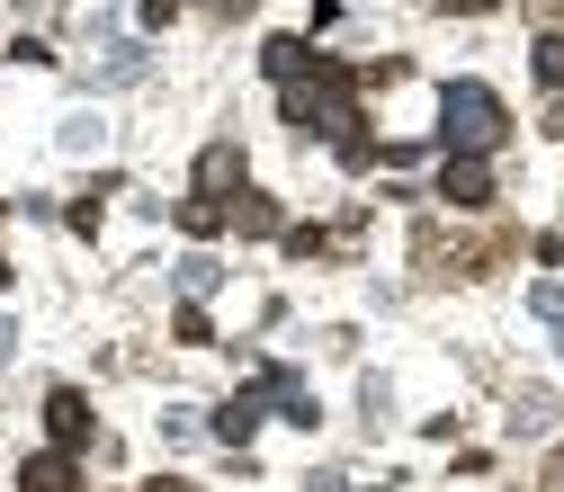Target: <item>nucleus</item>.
I'll use <instances>...</instances> for the list:
<instances>
[{
  "mask_svg": "<svg viewBox=\"0 0 564 492\" xmlns=\"http://www.w3.org/2000/svg\"><path fill=\"white\" fill-rule=\"evenodd\" d=\"M502 134H511V108L492 99L484 81H448L440 90V144L448 153H492Z\"/></svg>",
  "mask_w": 564,
  "mask_h": 492,
  "instance_id": "nucleus-2",
  "label": "nucleus"
},
{
  "mask_svg": "<svg viewBox=\"0 0 564 492\" xmlns=\"http://www.w3.org/2000/svg\"><path fill=\"white\" fill-rule=\"evenodd\" d=\"M180 225H188V233H225V206H216V197H188Z\"/></svg>",
  "mask_w": 564,
  "mask_h": 492,
  "instance_id": "nucleus-17",
  "label": "nucleus"
},
{
  "mask_svg": "<svg viewBox=\"0 0 564 492\" xmlns=\"http://www.w3.org/2000/svg\"><path fill=\"white\" fill-rule=\"evenodd\" d=\"M45 430H54V448H63V457L90 439V403H82V385H54V394H45Z\"/></svg>",
  "mask_w": 564,
  "mask_h": 492,
  "instance_id": "nucleus-3",
  "label": "nucleus"
},
{
  "mask_svg": "<svg viewBox=\"0 0 564 492\" xmlns=\"http://www.w3.org/2000/svg\"><path fill=\"white\" fill-rule=\"evenodd\" d=\"M278 242H288L296 260H323V225H288V233H278Z\"/></svg>",
  "mask_w": 564,
  "mask_h": 492,
  "instance_id": "nucleus-18",
  "label": "nucleus"
},
{
  "mask_svg": "<svg viewBox=\"0 0 564 492\" xmlns=\"http://www.w3.org/2000/svg\"><path fill=\"white\" fill-rule=\"evenodd\" d=\"M216 277H225V260H216V251H188V260H180V287H188V296H206Z\"/></svg>",
  "mask_w": 564,
  "mask_h": 492,
  "instance_id": "nucleus-15",
  "label": "nucleus"
},
{
  "mask_svg": "<svg viewBox=\"0 0 564 492\" xmlns=\"http://www.w3.org/2000/svg\"><path fill=\"white\" fill-rule=\"evenodd\" d=\"M529 305H538V322H546L555 349H564V287H555V277H538V296H529Z\"/></svg>",
  "mask_w": 564,
  "mask_h": 492,
  "instance_id": "nucleus-16",
  "label": "nucleus"
},
{
  "mask_svg": "<svg viewBox=\"0 0 564 492\" xmlns=\"http://www.w3.org/2000/svg\"><path fill=\"white\" fill-rule=\"evenodd\" d=\"M197 197H242V144H206L197 153Z\"/></svg>",
  "mask_w": 564,
  "mask_h": 492,
  "instance_id": "nucleus-5",
  "label": "nucleus"
},
{
  "mask_svg": "<svg viewBox=\"0 0 564 492\" xmlns=\"http://www.w3.org/2000/svg\"><path fill=\"white\" fill-rule=\"evenodd\" d=\"M278 108H288V125H305V134H332L349 171H368V162H377L368 125H359V73H340V63L314 54L296 81H278Z\"/></svg>",
  "mask_w": 564,
  "mask_h": 492,
  "instance_id": "nucleus-1",
  "label": "nucleus"
},
{
  "mask_svg": "<svg viewBox=\"0 0 564 492\" xmlns=\"http://www.w3.org/2000/svg\"><path fill=\"white\" fill-rule=\"evenodd\" d=\"M260 394H269L278 412H288V420H305V430L323 420V403H314V394H305V376H288V368H269V376H260Z\"/></svg>",
  "mask_w": 564,
  "mask_h": 492,
  "instance_id": "nucleus-8",
  "label": "nucleus"
},
{
  "mask_svg": "<svg viewBox=\"0 0 564 492\" xmlns=\"http://www.w3.org/2000/svg\"><path fill=\"white\" fill-rule=\"evenodd\" d=\"M359 420H368V430H386V420H394V385H386V376L359 385Z\"/></svg>",
  "mask_w": 564,
  "mask_h": 492,
  "instance_id": "nucleus-14",
  "label": "nucleus"
},
{
  "mask_svg": "<svg viewBox=\"0 0 564 492\" xmlns=\"http://www.w3.org/2000/svg\"><path fill=\"white\" fill-rule=\"evenodd\" d=\"M260 412H269L260 394H234V403H216V420H206V430H216L225 448H251V430H260Z\"/></svg>",
  "mask_w": 564,
  "mask_h": 492,
  "instance_id": "nucleus-7",
  "label": "nucleus"
},
{
  "mask_svg": "<svg viewBox=\"0 0 564 492\" xmlns=\"http://www.w3.org/2000/svg\"><path fill=\"white\" fill-rule=\"evenodd\" d=\"M0 287H10V260H0Z\"/></svg>",
  "mask_w": 564,
  "mask_h": 492,
  "instance_id": "nucleus-22",
  "label": "nucleus"
},
{
  "mask_svg": "<svg viewBox=\"0 0 564 492\" xmlns=\"http://www.w3.org/2000/svg\"><path fill=\"white\" fill-rule=\"evenodd\" d=\"M153 492H197V483H180V474H162V483H153Z\"/></svg>",
  "mask_w": 564,
  "mask_h": 492,
  "instance_id": "nucleus-20",
  "label": "nucleus"
},
{
  "mask_svg": "<svg viewBox=\"0 0 564 492\" xmlns=\"http://www.w3.org/2000/svg\"><path fill=\"white\" fill-rule=\"evenodd\" d=\"M511 430H529V439H538V430H555V394H546V385H529V394L511 403Z\"/></svg>",
  "mask_w": 564,
  "mask_h": 492,
  "instance_id": "nucleus-11",
  "label": "nucleus"
},
{
  "mask_svg": "<svg viewBox=\"0 0 564 492\" xmlns=\"http://www.w3.org/2000/svg\"><path fill=\"white\" fill-rule=\"evenodd\" d=\"M19 492H82V466L63 457V448H45V457L19 466Z\"/></svg>",
  "mask_w": 564,
  "mask_h": 492,
  "instance_id": "nucleus-6",
  "label": "nucleus"
},
{
  "mask_svg": "<svg viewBox=\"0 0 564 492\" xmlns=\"http://www.w3.org/2000/svg\"><path fill=\"white\" fill-rule=\"evenodd\" d=\"M225 225H234V233H288V216H278V206H269L260 188H242V197L225 206Z\"/></svg>",
  "mask_w": 564,
  "mask_h": 492,
  "instance_id": "nucleus-9",
  "label": "nucleus"
},
{
  "mask_svg": "<svg viewBox=\"0 0 564 492\" xmlns=\"http://www.w3.org/2000/svg\"><path fill=\"white\" fill-rule=\"evenodd\" d=\"M99 81H144V45H134V36H117V45L99 54Z\"/></svg>",
  "mask_w": 564,
  "mask_h": 492,
  "instance_id": "nucleus-12",
  "label": "nucleus"
},
{
  "mask_svg": "<svg viewBox=\"0 0 564 492\" xmlns=\"http://www.w3.org/2000/svg\"><path fill=\"white\" fill-rule=\"evenodd\" d=\"M305 492H349V483H340L332 466H314V474H305Z\"/></svg>",
  "mask_w": 564,
  "mask_h": 492,
  "instance_id": "nucleus-19",
  "label": "nucleus"
},
{
  "mask_svg": "<svg viewBox=\"0 0 564 492\" xmlns=\"http://www.w3.org/2000/svg\"><path fill=\"white\" fill-rule=\"evenodd\" d=\"M216 10H251V0H216Z\"/></svg>",
  "mask_w": 564,
  "mask_h": 492,
  "instance_id": "nucleus-21",
  "label": "nucleus"
},
{
  "mask_svg": "<svg viewBox=\"0 0 564 492\" xmlns=\"http://www.w3.org/2000/svg\"><path fill=\"white\" fill-rule=\"evenodd\" d=\"M440 197H448V206H492V171H484V153H448Z\"/></svg>",
  "mask_w": 564,
  "mask_h": 492,
  "instance_id": "nucleus-4",
  "label": "nucleus"
},
{
  "mask_svg": "<svg viewBox=\"0 0 564 492\" xmlns=\"http://www.w3.org/2000/svg\"><path fill=\"white\" fill-rule=\"evenodd\" d=\"M305 63H314V45H305V36H269V54H260V73H269V81H296Z\"/></svg>",
  "mask_w": 564,
  "mask_h": 492,
  "instance_id": "nucleus-10",
  "label": "nucleus"
},
{
  "mask_svg": "<svg viewBox=\"0 0 564 492\" xmlns=\"http://www.w3.org/2000/svg\"><path fill=\"white\" fill-rule=\"evenodd\" d=\"M99 108H73V117H63V153H99Z\"/></svg>",
  "mask_w": 564,
  "mask_h": 492,
  "instance_id": "nucleus-13",
  "label": "nucleus"
}]
</instances>
